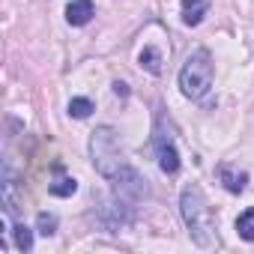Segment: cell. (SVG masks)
<instances>
[{
  "label": "cell",
  "instance_id": "8fae6325",
  "mask_svg": "<svg viewBox=\"0 0 254 254\" xmlns=\"http://www.w3.org/2000/svg\"><path fill=\"white\" fill-rule=\"evenodd\" d=\"M12 242H15V248L18 251H33V230L24 224V221H15L12 224Z\"/></svg>",
  "mask_w": 254,
  "mask_h": 254
},
{
  "label": "cell",
  "instance_id": "277c9868",
  "mask_svg": "<svg viewBox=\"0 0 254 254\" xmlns=\"http://www.w3.org/2000/svg\"><path fill=\"white\" fill-rule=\"evenodd\" d=\"M111 186H114V194L129 200V203H141V200H150L153 197V189L147 183V177L129 165H123L114 177H111Z\"/></svg>",
  "mask_w": 254,
  "mask_h": 254
},
{
  "label": "cell",
  "instance_id": "5b68a950",
  "mask_svg": "<svg viewBox=\"0 0 254 254\" xmlns=\"http://www.w3.org/2000/svg\"><path fill=\"white\" fill-rule=\"evenodd\" d=\"M153 147H156V159H159V168L162 174L174 177L180 171V153H177V144L171 138V132L165 129V120L162 114L156 117V126H153Z\"/></svg>",
  "mask_w": 254,
  "mask_h": 254
},
{
  "label": "cell",
  "instance_id": "2e32d148",
  "mask_svg": "<svg viewBox=\"0 0 254 254\" xmlns=\"http://www.w3.org/2000/svg\"><path fill=\"white\" fill-rule=\"evenodd\" d=\"M114 93L126 99V96H129V84H123V81H114Z\"/></svg>",
  "mask_w": 254,
  "mask_h": 254
},
{
  "label": "cell",
  "instance_id": "7c38bea8",
  "mask_svg": "<svg viewBox=\"0 0 254 254\" xmlns=\"http://www.w3.org/2000/svg\"><path fill=\"white\" fill-rule=\"evenodd\" d=\"M75 191H78V180H72V177H57L48 186V194H54V197H72Z\"/></svg>",
  "mask_w": 254,
  "mask_h": 254
},
{
  "label": "cell",
  "instance_id": "4fadbf2b",
  "mask_svg": "<svg viewBox=\"0 0 254 254\" xmlns=\"http://www.w3.org/2000/svg\"><path fill=\"white\" fill-rule=\"evenodd\" d=\"M236 233L245 242H254V206H248L239 218H236Z\"/></svg>",
  "mask_w": 254,
  "mask_h": 254
},
{
  "label": "cell",
  "instance_id": "30bf717a",
  "mask_svg": "<svg viewBox=\"0 0 254 254\" xmlns=\"http://www.w3.org/2000/svg\"><path fill=\"white\" fill-rule=\"evenodd\" d=\"M138 63H141L144 72H150V75H162V51H159V48L147 45V48L138 54Z\"/></svg>",
  "mask_w": 254,
  "mask_h": 254
},
{
  "label": "cell",
  "instance_id": "52a82bcc",
  "mask_svg": "<svg viewBox=\"0 0 254 254\" xmlns=\"http://www.w3.org/2000/svg\"><path fill=\"white\" fill-rule=\"evenodd\" d=\"M93 15H96L93 0H72V3L66 6V21H69L72 27H84Z\"/></svg>",
  "mask_w": 254,
  "mask_h": 254
},
{
  "label": "cell",
  "instance_id": "5bb4252c",
  "mask_svg": "<svg viewBox=\"0 0 254 254\" xmlns=\"http://www.w3.org/2000/svg\"><path fill=\"white\" fill-rule=\"evenodd\" d=\"M93 111H96V105H93L90 99H84V96H75V99L69 102V117H75V120H87Z\"/></svg>",
  "mask_w": 254,
  "mask_h": 254
},
{
  "label": "cell",
  "instance_id": "8992f818",
  "mask_svg": "<svg viewBox=\"0 0 254 254\" xmlns=\"http://www.w3.org/2000/svg\"><path fill=\"white\" fill-rule=\"evenodd\" d=\"M96 221L102 230H123V227H129L135 221V212L129 206V200H123V197H114V200H99V209H96Z\"/></svg>",
  "mask_w": 254,
  "mask_h": 254
},
{
  "label": "cell",
  "instance_id": "3957f363",
  "mask_svg": "<svg viewBox=\"0 0 254 254\" xmlns=\"http://www.w3.org/2000/svg\"><path fill=\"white\" fill-rule=\"evenodd\" d=\"M209 87H212V57L206 48H197L186 57V63L180 69V90L186 99L197 102L209 93Z\"/></svg>",
  "mask_w": 254,
  "mask_h": 254
},
{
  "label": "cell",
  "instance_id": "ba28073f",
  "mask_svg": "<svg viewBox=\"0 0 254 254\" xmlns=\"http://www.w3.org/2000/svg\"><path fill=\"white\" fill-rule=\"evenodd\" d=\"M218 180H221V186H224L230 194H239V191H245V186H248V174H245V171H233L230 165H218Z\"/></svg>",
  "mask_w": 254,
  "mask_h": 254
},
{
  "label": "cell",
  "instance_id": "6da1fadb",
  "mask_svg": "<svg viewBox=\"0 0 254 254\" xmlns=\"http://www.w3.org/2000/svg\"><path fill=\"white\" fill-rule=\"evenodd\" d=\"M180 212H183V221L189 227V236L197 248H212L215 245V215H212V206L203 194L200 186L189 183L180 194Z\"/></svg>",
  "mask_w": 254,
  "mask_h": 254
},
{
  "label": "cell",
  "instance_id": "9c48e42d",
  "mask_svg": "<svg viewBox=\"0 0 254 254\" xmlns=\"http://www.w3.org/2000/svg\"><path fill=\"white\" fill-rule=\"evenodd\" d=\"M206 9H209V0H183V24L197 27L203 21Z\"/></svg>",
  "mask_w": 254,
  "mask_h": 254
},
{
  "label": "cell",
  "instance_id": "7a4b0ae2",
  "mask_svg": "<svg viewBox=\"0 0 254 254\" xmlns=\"http://www.w3.org/2000/svg\"><path fill=\"white\" fill-rule=\"evenodd\" d=\"M90 159L99 177L111 180L120 168H123V147H120V135L114 126H99L90 135Z\"/></svg>",
  "mask_w": 254,
  "mask_h": 254
},
{
  "label": "cell",
  "instance_id": "9a60e30c",
  "mask_svg": "<svg viewBox=\"0 0 254 254\" xmlns=\"http://www.w3.org/2000/svg\"><path fill=\"white\" fill-rule=\"evenodd\" d=\"M36 227H39L42 236H54V233H57V215H51V212H39V215H36Z\"/></svg>",
  "mask_w": 254,
  "mask_h": 254
}]
</instances>
